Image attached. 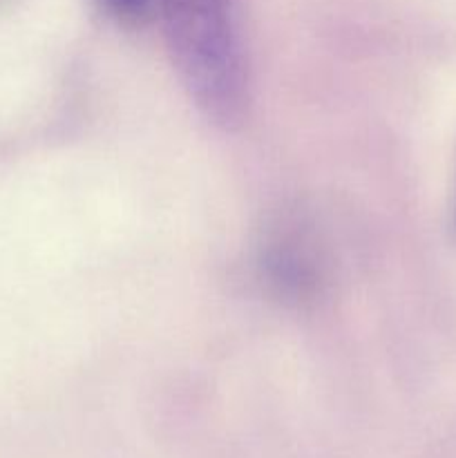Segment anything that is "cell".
<instances>
[{"instance_id":"obj_1","label":"cell","mask_w":456,"mask_h":458,"mask_svg":"<svg viewBox=\"0 0 456 458\" xmlns=\"http://www.w3.org/2000/svg\"><path fill=\"white\" fill-rule=\"evenodd\" d=\"M173 63L192 101L232 125L249 101L240 0H156Z\"/></svg>"},{"instance_id":"obj_2","label":"cell","mask_w":456,"mask_h":458,"mask_svg":"<svg viewBox=\"0 0 456 458\" xmlns=\"http://www.w3.org/2000/svg\"><path fill=\"white\" fill-rule=\"evenodd\" d=\"M98 3L106 9L107 16L114 18L116 22L137 25V22L146 21L156 0H98Z\"/></svg>"}]
</instances>
